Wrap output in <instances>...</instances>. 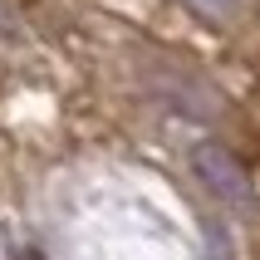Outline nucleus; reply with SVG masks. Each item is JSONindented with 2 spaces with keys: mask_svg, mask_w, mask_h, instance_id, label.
<instances>
[{
  "mask_svg": "<svg viewBox=\"0 0 260 260\" xmlns=\"http://www.w3.org/2000/svg\"><path fill=\"white\" fill-rule=\"evenodd\" d=\"M191 172H197V182H202L211 197H221V202H246L250 197L246 167H241L221 143H197L191 147Z\"/></svg>",
  "mask_w": 260,
  "mask_h": 260,
  "instance_id": "f257e3e1",
  "label": "nucleus"
},
{
  "mask_svg": "<svg viewBox=\"0 0 260 260\" xmlns=\"http://www.w3.org/2000/svg\"><path fill=\"white\" fill-rule=\"evenodd\" d=\"M191 5H197V10H206V15H216V20H221V15H231V5H236V0H191Z\"/></svg>",
  "mask_w": 260,
  "mask_h": 260,
  "instance_id": "f03ea898",
  "label": "nucleus"
}]
</instances>
